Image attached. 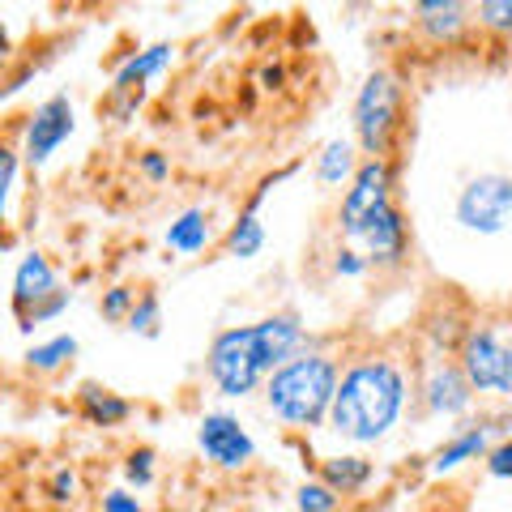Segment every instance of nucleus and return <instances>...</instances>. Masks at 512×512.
<instances>
[{
    "mask_svg": "<svg viewBox=\"0 0 512 512\" xmlns=\"http://www.w3.org/2000/svg\"><path fill=\"white\" fill-rule=\"evenodd\" d=\"M103 512H146V508H141V500H137L133 491L111 487V491L103 495Z\"/></svg>",
    "mask_w": 512,
    "mask_h": 512,
    "instance_id": "nucleus-34",
    "label": "nucleus"
},
{
    "mask_svg": "<svg viewBox=\"0 0 512 512\" xmlns=\"http://www.w3.org/2000/svg\"><path fill=\"white\" fill-rule=\"evenodd\" d=\"M124 478L128 487H150L154 483V448H133V453L124 457Z\"/></svg>",
    "mask_w": 512,
    "mask_h": 512,
    "instance_id": "nucleus-27",
    "label": "nucleus"
},
{
    "mask_svg": "<svg viewBox=\"0 0 512 512\" xmlns=\"http://www.w3.org/2000/svg\"><path fill=\"white\" fill-rule=\"evenodd\" d=\"M338 504H342V495L329 483H320V478L295 491V512H338Z\"/></svg>",
    "mask_w": 512,
    "mask_h": 512,
    "instance_id": "nucleus-24",
    "label": "nucleus"
},
{
    "mask_svg": "<svg viewBox=\"0 0 512 512\" xmlns=\"http://www.w3.org/2000/svg\"><path fill=\"white\" fill-rule=\"evenodd\" d=\"M124 329L133 333V338H158V333H163V299H158L154 291H141L137 308H133V316H128Z\"/></svg>",
    "mask_w": 512,
    "mask_h": 512,
    "instance_id": "nucleus-23",
    "label": "nucleus"
},
{
    "mask_svg": "<svg viewBox=\"0 0 512 512\" xmlns=\"http://www.w3.org/2000/svg\"><path fill=\"white\" fill-rule=\"evenodd\" d=\"M60 295V278H56V265L47 261L43 252L30 248L18 269H13V312H18V325L26 316H35L43 303H52Z\"/></svg>",
    "mask_w": 512,
    "mask_h": 512,
    "instance_id": "nucleus-12",
    "label": "nucleus"
},
{
    "mask_svg": "<svg viewBox=\"0 0 512 512\" xmlns=\"http://www.w3.org/2000/svg\"><path fill=\"white\" fill-rule=\"evenodd\" d=\"M487 453H491V427H466V431H457L448 444H440V453L431 457V474H453V470H461V466H470V461H478L483 457L487 461Z\"/></svg>",
    "mask_w": 512,
    "mask_h": 512,
    "instance_id": "nucleus-16",
    "label": "nucleus"
},
{
    "mask_svg": "<svg viewBox=\"0 0 512 512\" xmlns=\"http://www.w3.org/2000/svg\"><path fill=\"white\" fill-rule=\"evenodd\" d=\"M487 474H491V478H508V483H512V436L500 440V444H491V453H487Z\"/></svg>",
    "mask_w": 512,
    "mask_h": 512,
    "instance_id": "nucleus-30",
    "label": "nucleus"
},
{
    "mask_svg": "<svg viewBox=\"0 0 512 512\" xmlns=\"http://www.w3.org/2000/svg\"><path fill=\"white\" fill-rule=\"evenodd\" d=\"M457 363L470 376L474 393L512 397V316H491L466 325Z\"/></svg>",
    "mask_w": 512,
    "mask_h": 512,
    "instance_id": "nucleus-4",
    "label": "nucleus"
},
{
    "mask_svg": "<svg viewBox=\"0 0 512 512\" xmlns=\"http://www.w3.org/2000/svg\"><path fill=\"white\" fill-rule=\"evenodd\" d=\"M410 402L406 367L389 355H363L342 367V384L329 410V431L350 444H380L402 423Z\"/></svg>",
    "mask_w": 512,
    "mask_h": 512,
    "instance_id": "nucleus-1",
    "label": "nucleus"
},
{
    "mask_svg": "<svg viewBox=\"0 0 512 512\" xmlns=\"http://www.w3.org/2000/svg\"><path fill=\"white\" fill-rule=\"evenodd\" d=\"M77 338L73 333H56V338H47V342H35L26 350V367L35 376H56L60 367H69L73 359H77Z\"/></svg>",
    "mask_w": 512,
    "mask_h": 512,
    "instance_id": "nucleus-21",
    "label": "nucleus"
},
{
    "mask_svg": "<svg viewBox=\"0 0 512 512\" xmlns=\"http://www.w3.org/2000/svg\"><path fill=\"white\" fill-rule=\"evenodd\" d=\"M453 218L470 235H500L512 222V175L504 171L470 175L453 201Z\"/></svg>",
    "mask_w": 512,
    "mask_h": 512,
    "instance_id": "nucleus-6",
    "label": "nucleus"
},
{
    "mask_svg": "<svg viewBox=\"0 0 512 512\" xmlns=\"http://www.w3.org/2000/svg\"><path fill=\"white\" fill-rule=\"evenodd\" d=\"M69 303H73V291H60L52 303H43L35 316H26V320H22V329H35V325H43V320H56L64 308H69Z\"/></svg>",
    "mask_w": 512,
    "mask_h": 512,
    "instance_id": "nucleus-33",
    "label": "nucleus"
},
{
    "mask_svg": "<svg viewBox=\"0 0 512 512\" xmlns=\"http://www.w3.org/2000/svg\"><path fill=\"white\" fill-rule=\"evenodd\" d=\"M414 26L423 30L431 43H453L466 35V5H457V0H419L414 5Z\"/></svg>",
    "mask_w": 512,
    "mask_h": 512,
    "instance_id": "nucleus-15",
    "label": "nucleus"
},
{
    "mask_svg": "<svg viewBox=\"0 0 512 512\" xmlns=\"http://www.w3.org/2000/svg\"><path fill=\"white\" fill-rule=\"evenodd\" d=\"M367 265H372V261H367L359 248H338V252H333V274H338V278H363Z\"/></svg>",
    "mask_w": 512,
    "mask_h": 512,
    "instance_id": "nucleus-29",
    "label": "nucleus"
},
{
    "mask_svg": "<svg viewBox=\"0 0 512 512\" xmlns=\"http://www.w3.org/2000/svg\"><path fill=\"white\" fill-rule=\"evenodd\" d=\"M197 448H201V457L218 470H244L256 457V440L248 436V427L239 423V414H231V410H205L201 414Z\"/></svg>",
    "mask_w": 512,
    "mask_h": 512,
    "instance_id": "nucleus-9",
    "label": "nucleus"
},
{
    "mask_svg": "<svg viewBox=\"0 0 512 512\" xmlns=\"http://www.w3.org/2000/svg\"><path fill=\"white\" fill-rule=\"evenodd\" d=\"M342 384V363L325 350H303L265 380V406L278 423L312 431L329 423L333 397Z\"/></svg>",
    "mask_w": 512,
    "mask_h": 512,
    "instance_id": "nucleus-2",
    "label": "nucleus"
},
{
    "mask_svg": "<svg viewBox=\"0 0 512 512\" xmlns=\"http://www.w3.org/2000/svg\"><path fill=\"white\" fill-rule=\"evenodd\" d=\"M163 239H167V248L175 256H197V252H205V248H210V239H214L210 214H205L201 205H188V210H180V214L167 222Z\"/></svg>",
    "mask_w": 512,
    "mask_h": 512,
    "instance_id": "nucleus-19",
    "label": "nucleus"
},
{
    "mask_svg": "<svg viewBox=\"0 0 512 512\" xmlns=\"http://www.w3.org/2000/svg\"><path fill=\"white\" fill-rule=\"evenodd\" d=\"M384 205H393V158H363L359 175L350 180L338 205V231L346 244H355Z\"/></svg>",
    "mask_w": 512,
    "mask_h": 512,
    "instance_id": "nucleus-7",
    "label": "nucleus"
},
{
    "mask_svg": "<svg viewBox=\"0 0 512 512\" xmlns=\"http://www.w3.org/2000/svg\"><path fill=\"white\" fill-rule=\"evenodd\" d=\"M474 13L478 26L491 30V35H512V0H483Z\"/></svg>",
    "mask_w": 512,
    "mask_h": 512,
    "instance_id": "nucleus-26",
    "label": "nucleus"
},
{
    "mask_svg": "<svg viewBox=\"0 0 512 512\" xmlns=\"http://www.w3.org/2000/svg\"><path fill=\"white\" fill-rule=\"evenodd\" d=\"M18 163L22 150H0V201H5V214L13 210V197H18Z\"/></svg>",
    "mask_w": 512,
    "mask_h": 512,
    "instance_id": "nucleus-28",
    "label": "nucleus"
},
{
    "mask_svg": "<svg viewBox=\"0 0 512 512\" xmlns=\"http://www.w3.org/2000/svg\"><path fill=\"white\" fill-rule=\"evenodd\" d=\"M372 478H376V466L367 457H355V453H338V457L320 461V483H329L338 495H359Z\"/></svg>",
    "mask_w": 512,
    "mask_h": 512,
    "instance_id": "nucleus-20",
    "label": "nucleus"
},
{
    "mask_svg": "<svg viewBox=\"0 0 512 512\" xmlns=\"http://www.w3.org/2000/svg\"><path fill=\"white\" fill-rule=\"evenodd\" d=\"M402 82L393 69H376L363 77L355 94V146L367 158H389L393 141L402 133Z\"/></svg>",
    "mask_w": 512,
    "mask_h": 512,
    "instance_id": "nucleus-5",
    "label": "nucleus"
},
{
    "mask_svg": "<svg viewBox=\"0 0 512 512\" xmlns=\"http://www.w3.org/2000/svg\"><path fill=\"white\" fill-rule=\"evenodd\" d=\"M77 133V111H73V99L69 94H52L43 99L26 120V137H22V163L26 167H47L52 154L64 146Z\"/></svg>",
    "mask_w": 512,
    "mask_h": 512,
    "instance_id": "nucleus-8",
    "label": "nucleus"
},
{
    "mask_svg": "<svg viewBox=\"0 0 512 512\" xmlns=\"http://www.w3.org/2000/svg\"><path fill=\"white\" fill-rule=\"evenodd\" d=\"M419 397H423V410L436 414V419H461V414H470L478 393L457 359H436V363H427Z\"/></svg>",
    "mask_w": 512,
    "mask_h": 512,
    "instance_id": "nucleus-10",
    "label": "nucleus"
},
{
    "mask_svg": "<svg viewBox=\"0 0 512 512\" xmlns=\"http://www.w3.org/2000/svg\"><path fill=\"white\" fill-rule=\"evenodd\" d=\"M261 248H265V222H261V214L244 210L227 231V252L235 256V261H252Z\"/></svg>",
    "mask_w": 512,
    "mask_h": 512,
    "instance_id": "nucleus-22",
    "label": "nucleus"
},
{
    "mask_svg": "<svg viewBox=\"0 0 512 512\" xmlns=\"http://www.w3.org/2000/svg\"><path fill=\"white\" fill-rule=\"evenodd\" d=\"M137 291L133 286H124V282H116V286H107L103 291V320H116V325H128V316H133V308H137Z\"/></svg>",
    "mask_w": 512,
    "mask_h": 512,
    "instance_id": "nucleus-25",
    "label": "nucleus"
},
{
    "mask_svg": "<svg viewBox=\"0 0 512 512\" xmlns=\"http://www.w3.org/2000/svg\"><path fill=\"white\" fill-rule=\"evenodd\" d=\"M205 376L227 402H244L256 389H265V380L274 376V363L265 355L256 325L222 329L210 342V350H205Z\"/></svg>",
    "mask_w": 512,
    "mask_h": 512,
    "instance_id": "nucleus-3",
    "label": "nucleus"
},
{
    "mask_svg": "<svg viewBox=\"0 0 512 512\" xmlns=\"http://www.w3.org/2000/svg\"><path fill=\"white\" fill-rule=\"evenodd\" d=\"M256 333H261V346H265V355L269 363H274V372L282 363H291L295 355H303V320L295 312H274V316H265V320H256Z\"/></svg>",
    "mask_w": 512,
    "mask_h": 512,
    "instance_id": "nucleus-14",
    "label": "nucleus"
},
{
    "mask_svg": "<svg viewBox=\"0 0 512 512\" xmlns=\"http://www.w3.org/2000/svg\"><path fill=\"white\" fill-rule=\"evenodd\" d=\"M47 495H52V504H69V500H77V474L64 466V470H56L52 474V483H47Z\"/></svg>",
    "mask_w": 512,
    "mask_h": 512,
    "instance_id": "nucleus-31",
    "label": "nucleus"
},
{
    "mask_svg": "<svg viewBox=\"0 0 512 512\" xmlns=\"http://www.w3.org/2000/svg\"><path fill=\"white\" fill-rule=\"evenodd\" d=\"M359 167H363V158H359V146L355 141H346V137H333V141H325L320 146V154H316V180L325 184V188H350V180L359 175Z\"/></svg>",
    "mask_w": 512,
    "mask_h": 512,
    "instance_id": "nucleus-18",
    "label": "nucleus"
},
{
    "mask_svg": "<svg viewBox=\"0 0 512 512\" xmlns=\"http://www.w3.org/2000/svg\"><path fill=\"white\" fill-rule=\"evenodd\" d=\"M137 167H141V175H146L150 184H163L167 175H171V163H167V154H158V150H146L137 158Z\"/></svg>",
    "mask_w": 512,
    "mask_h": 512,
    "instance_id": "nucleus-32",
    "label": "nucleus"
},
{
    "mask_svg": "<svg viewBox=\"0 0 512 512\" xmlns=\"http://www.w3.org/2000/svg\"><path fill=\"white\" fill-rule=\"evenodd\" d=\"M346 248H359L367 261L384 265V269L402 265L406 252H410V231H406V214L397 210V201L384 205V210L363 227V235L355 239V244H346Z\"/></svg>",
    "mask_w": 512,
    "mask_h": 512,
    "instance_id": "nucleus-11",
    "label": "nucleus"
},
{
    "mask_svg": "<svg viewBox=\"0 0 512 512\" xmlns=\"http://www.w3.org/2000/svg\"><path fill=\"white\" fill-rule=\"evenodd\" d=\"M171 64H175V43H150L141 52H128L116 77H111V94H141V86L163 77Z\"/></svg>",
    "mask_w": 512,
    "mask_h": 512,
    "instance_id": "nucleus-13",
    "label": "nucleus"
},
{
    "mask_svg": "<svg viewBox=\"0 0 512 512\" xmlns=\"http://www.w3.org/2000/svg\"><path fill=\"white\" fill-rule=\"evenodd\" d=\"M77 414H82L90 427H120V423L133 419V402L90 380L77 389Z\"/></svg>",
    "mask_w": 512,
    "mask_h": 512,
    "instance_id": "nucleus-17",
    "label": "nucleus"
}]
</instances>
